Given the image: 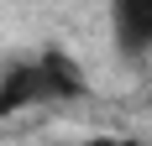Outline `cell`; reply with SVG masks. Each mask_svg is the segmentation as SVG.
Masks as SVG:
<instances>
[{"label": "cell", "mask_w": 152, "mask_h": 146, "mask_svg": "<svg viewBox=\"0 0 152 146\" xmlns=\"http://www.w3.org/2000/svg\"><path fill=\"white\" fill-rule=\"evenodd\" d=\"M84 94V73L68 52L47 47L26 63H11L0 73V120L21 115V110H37V104H58V99H79Z\"/></svg>", "instance_id": "obj_1"}, {"label": "cell", "mask_w": 152, "mask_h": 146, "mask_svg": "<svg viewBox=\"0 0 152 146\" xmlns=\"http://www.w3.org/2000/svg\"><path fill=\"white\" fill-rule=\"evenodd\" d=\"M110 26H115L121 52H131V58L152 52V0H115L110 5Z\"/></svg>", "instance_id": "obj_2"}]
</instances>
